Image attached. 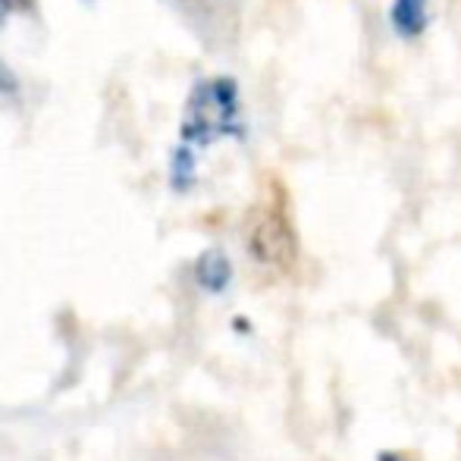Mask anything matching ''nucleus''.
Masks as SVG:
<instances>
[{
    "instance_id": "1",
    "label": "nucleus",
    "mask_w": 461,
    "mask_h": 461,
    "mask_svg": "<svg viewBox=\"0 0 461 461\" xmlns=\"http://www.w3.org/2000/svg\"><path fill=\"white\" fill-rule=\"evenodd\" d=\"M249 251L255 261L276 270H292L298 261V232L292 223L289 192L276 176H267L264 194L249 217Z\"/></svg>"
},
{
    "instance_id": "2",
    "label": "nucleus",
    "mask_w": 461,
    "mask_h": 461,
    "mask_svg": "<svg viewBox=\"0 0 461 461\" xmlns=\"http://www.w3.org/2000/svg\"><path fill=\"white\" fill-rule=\"evenodd\" d=\"M239 92L232 79H213L194 88L188 101V113L183 122L185 145H207V141L230 135L239 129L236 110H239Z\"/></svg>"
},
{
    "instance_id": "3",
    "label": "nucleus",
    "mask_w": 461,
    "mask_h": 461,
    "mask_svg": "<svg viewBox=\"0 0 461 461\" xmlns=\"http://www.w3.org/2000/svg\"><path fill=\"white\" fill-rule=\"evenodd\" d=\"M194 279H198L201 289L213 292V295H217V292H223L226 285L232 283L230 258H226L223 251H217V249L204 251V255L194 261Z\"/></svg>"
},
{
    "instance_id": "4",
    "label": "nucleus",
    "mask_w": 461,
    "mask_h": 461,
    "mask_svg": "<svg viewBox=\"0 0 461 461\" xmlns=\"http://www.w3.org/2000/svg\"><path fill=\"white\" fill-rule=\"evenodd\" d=\"M430 13H427V0H395L393 4V25L399 35L414 38L427 29Z\"/></svg>"
},
{
    "instance_id": "5",
    "label": "nucleus",
    "mask_w": 461,
    "mask_h": 461,
    "mask_svg": "<svg viewBox=\"0 0 461 461\" xmlns=\"http://www.w3.org/2000/svg\"><path fill=\"white\" fill-rule=\"evenodd\" d=\"M170 179H173V185H176L179 192H185V188L194 183V154H192V148H188V145H183L176 154H173Z\"/></svg>"
},
{
    "instance_id": "6",
    "label": "nucleus",
    "mask_w": 461,
    "mask_h": 461,
    "mask_svg": "<svg viewBox=\"0 0 461 461\" xmlns=\"http://www.w3.org/2000/svg\"><path fill=\"white\" fill-rule=\"evenodd\" d=\"M0 92H16V76L10 73L4 60H0Z\"/></svg>"
},
{
    "instance_id": "7",
    "label": "nucleus",
    "mask_w": 461,
    "mask_h": 461,
    "mask_svg": "<svg viewBox=\"0 0 461 461\" xmlns=\"http://www.w3.org/2000/svg\"><path fill=\"white\" fill-rule=\"evenodd\" d=\"M10 6H13L10 0H0V23H4V19L10 16Z\"/></svg>"
},
{
    "instance_id": "8",
    "label": "nucleus",
    "mask_w": 461,
    "mask_h": 461,
    "mask_svg": "<svg viewBox=\"0 0 461 461\" xmlns=\"http://www.w3.org/2000/svg\"><path fill=\"white\" fill-rule=\"evenodd\" d=\"M16 4H23V6H32V0H16Z\"/></svg>"
}]
</instances>
